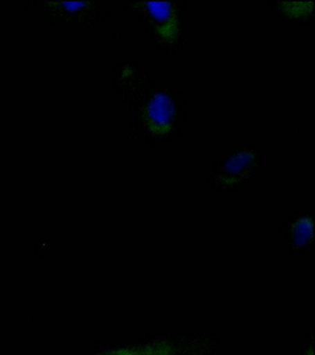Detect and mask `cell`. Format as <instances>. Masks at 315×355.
I'll list each match as a JSON object with an SVG mask.
<instances>
[{"label": "cell", "mask_w": 315, "mask_h": 355, "mask_svg": "<svg viewBox=\"0 0 315 355\" xmlns=\"http://www.w3.org/2000/svg\"><path fill=\"white\" fill-rule=\"evenodd\" d=\"M141 87L137 119L142 137L164 141L175 135L181 119V100L168 89L154 85L147 74Z\"/></svg>", "instance_id": "cell-1"}, {"label": "cell", "mask_w": 315, "mask_h": 355, "mask_svg": "<svg viewBox=\"0 0 315 355\" xmlns=\"http://www.w3.org/2000/svg\"><path fill=\"white\" fill-rule=\"evenodd\" d=\"M175 2H139L134 10L157 44L173 47L181 37V8Z\"/></svg>", "instance_id": "cell-2"}, {"label": "cell", "mask_w": 315, "mask_h": 355, "mask_svg": "<svg viewBox=\"0 0 315 355\" xmlns=\"http://www.w3.org/2000/svg\"><path fill=\"white\" fill-rule=\"evenodd\" d=\"M260 150L256 146H244L231 150L215 162V173L219 185L235 187L247 182L260 166Z\"/></svg>", "instance_id": "cell-3"}, {"label": "cell", "mask_w": 315, "mask_h": 355, "mask_svg": "<svg viewBox=\"0 0 315 355\" xmlns=\"http://www.w3.org/2000/svg\"><path fill=\"white\" fill-rule=\"evenodd\" d=\"M100 355H174V349L170 344L156 343L132 348L113 349Z\"/></svg>", "instance_id": "cell-4"}, {"label": "cell", "mask_w": 315, "mask_h": 355, "mask_svg": "<svg viewBox=\"0 0 315 355\" xmlns=\"http://www.w3.org/2000/svg\"><path fill=\"white\" fill-rule=\"evenodd\" d=\"M292 237L298 246L308 245L312 238V220L308 216L297 219L292 227Z\"/></svg>", "instance_id": "cell-5"}, {"label": "cell", "mask_w": 315, "mask_h": 355, "mask_svg": "<svg viewBox=\"0 0 315 355\" xmlns=\"http://www.w3.org/2000/svg\"><path fill=\"white\" fill-rule=\"evenodd\" d=\"M278 5L279 14L281 15L294 17L295 19L308 18L312 17V6L314 3H298V7H296V3H276Z\"/></svg>", "instance_id": "cell-6"}, {"label": "cell", "mask_w": 315, "mask_h": 355, "mask_svg": "<svg viewBox=\"0 0 315 355\" xmlns=\"http://www.w3.org/2000/svg\"><path fill=\"white\" fill-rule=\"evenodd\" d=\"M307 355H314V351H312V349H311V351H309Z\"/></svg>", "instance_id": "cell-7"}]
</instances>
